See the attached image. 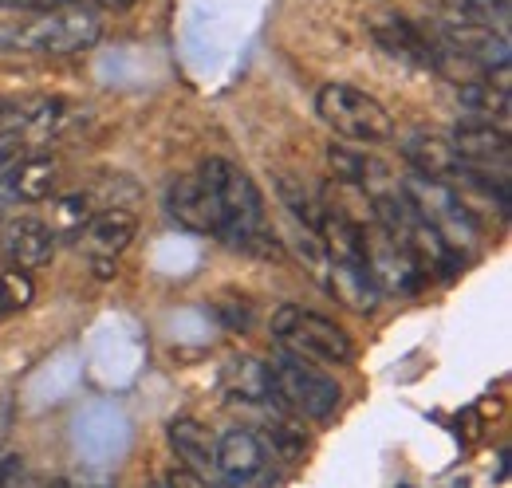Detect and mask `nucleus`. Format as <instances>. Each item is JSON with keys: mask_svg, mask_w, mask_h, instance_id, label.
<instances>
[{"mask_svg": "<svg viewBox=\"0 0 512 488\" xmlns=\"http://www.w3.org/2000/svg\"><path fill=\"white\" fill-rule=\"evenodd\" d=\"M60 158H52V154H24L8 174H4V182L12 189V197H20V201H48V197H56V189H60Z\"/></svg>", "mask_w": 512, "mask_h": 488, "instance_id": "17", "label": "nucleus"}, {"mask_svg": "<svg viewBox=\"0 0 512 488\" xmlns=\"http://www.w3.org/2000/svg\"><path fill=\"white\" fill-rule=\"evenodd\" d=\"M225 394L233 402H249V406H260V402H272V370L264 359H253V355H241L225 366Z\"/></svg>", "mask_w": 512, "mask_h": 488, "instance_id": "20", "label": "nucleus"}, {"mask_svg": "<svg viewBox=\"0 0 512 488\" xmlns=\"http://www.w3.org/2000/svg\"><path fill=\"white\" fill-rule=\"evenodd\" d=\"M371 40L383 48L390 60H402L418 71H442L446 63V48L426 32L418 28L410 16H398V12H386V16H375L367 24Z\"/></svg>", "mask_w": 512, "mask_h": 488, "instance_id": "6", "label": "nucleus"}, {"mask_svg": "<svg viewBox=\"0 0 512 488\" xmlns=\"http://www.w3.org/2000/svg\"><path fill=\"white\" fill-rule=\"evenodd\" d=\"M0 225H4V209H0Z\"/></svg>", "mask_w": 512, "mask_h": 488, "instance_id": "33", "label": "nucleus"}, {"mask_svg": "<svg viewBox=\"0 0 512 488\" xmlns=\"http://www.w3.org/2000/svg\"><path fill=\"white\" fill-rule=\"evenodd\" d=\"M91 268L99 280H115L119 276V256H91Z\"/></svg>", "mask_w": 512, "mask_h": 488, "instance_id": "29", "label": "nucleus"}, {"mask_svg": "<svg viewBox=\"0 0 512 488\" xmlns=\"http://www.w3.org/2000/svg\"><path fill=\"white\" fill-rule=\"evenodd\" d=\"M438 36H442L446 52L477 63L485 75L509 71V63H512L509 32H501V28H493V24H473V20H453V16H446V20L438 24Z\"/></svg>", "mask_w": 512, "mask_h": 488, "instance_id": "8", "label": "nucleus"}, {"mask_svg": "<svg viewBox=\"0 0 512 488\" xmlns=\"http://www.w3.org/2000/svg\"><path fill=\"white\" fill-rule=\"evenodd\" d=\"M323 284L331 288V296L339 304L359 311V315H371L383 300V292L371 276V260H327V280Z\"/></svg>", "mask_w": 512, "mask_h": 488, "instance_id": "13", "label": "nucleus"}, {"mask_svg": "<svg viewBox=\"0 0 512 488\" xmlns=\"http://www.w3.org/2000/svg\"><path fill=\"white\" fill-rule=\"evenodd\" d=\"M272 339L284 351L323 366H347L355 359V343L335 319H327L320 311H304L296 304H280L272 311Z\"/></svg>", "mask_w": 512, "mask_h": 488, "instance_id": "3", "label": "nucleus"}, {"mask_svg": "<svg viewBox=\"0 0 512 488\" xmlns=\"http://www.w3.org/2000/svg\"><path fill=\"white\" fill-rule=\"evenodd\" d=\"M367 260H371V276L379 284V292H394V296H414L426 280V272L418 268V260L410 256V248L390 237L383 225L371 217L367 225Z\"/></svg>", "mask_w": 512, "mask_h": 488, "instance_id": "7", "label": "nucleus"}, {"mask_svg": "<svg viewBox=\"0 0 512 488\" xmlns=\"http://www.w3.org/2000/svg\"><path fill=\"white\" fill-rule=\"evenodd\" d=\"M64 0H0V8H20V12H36V8H56Z\"/></svg>", "mask_w": 512, "mask_h": 488, "instance_id": "30", "label": "nucleus"}, {"mask_svg": "<svg viewBox=\"0 0 512 488\" xmlns=\"http://www.w3.org/2000/svg\"><path fill=\"white\" fill-rule=\"evenodd\" d=\"M327 166H331L335 182L355 185V189H363V193H371V197H379V193H386V189H394L386 162H379V158L367 154V150L335 146V142H331V146H327Z\"/></svg>", "mask_w": 512, "mask_h": 488, "instance_id": "15", "label": "nucleus"}, {"mask_svg": "<svg viewBox=\"0 0 512 488\" xmlns=\"http://www.w3.org/2000/svg\"><path fill=\"white\" fill-rule=\"evenodd\" d=\"M402 158L414 166V174H426V178L457 174V154L449 146V134L442 130H410L402 138Z\"/></svg>", "mask_w": 512, "mask_h": 488, "instance_id": "16", "label": "nucleus"}, {"mask_svg": "<svg viewBox=\"0 0 512 488\" xmlns=\"http://www.w3.org/2000/svg\"><path fill=\"white\" fill-rule=\"evenodd\" d=\"M406 193V201L422 213V221L446 241V248L461 260V252H477L481 244V225L473 217V209L461 201V193L446 178H426V174H410L398 185Z\"/></svg>", "mask_w": 512, "mask_h": 488, "instance_id": "2", "label": "nucleus"}, {"mask_svg": "<svg viewBox=\"0 0 512 488\" xmlns=\"http://www.w3.org/2000/svg\"><path fill=\"white\" fill-rule=\"evenodd\" d=\"M457 103L465 107V111H473V115H481L485 122H509L512 115V95H509V71H501L497 75V83H493V75H485V79H465V83H457Z\"/></svg>", "mask_w": 512, "mask_h": 488, "instance_id": "18", "label": "nucleus"}, {"mask_svg": "<svg viewBox=\"0 0 512 488\" xmlns=\"http://www.w3.org/2000/svg\"><path fill=\"white\" fill-rule=\"evenodd\" d=\"M449 146L457 154V162L465 166H489V170H509V130L493 126V122H457L449 130Z\"/></svg>", "mask_w": 512, "mask_h": 488, "instance_id": "11", "label": "nucleus"}, {"mask_svg": "<svg viewBox=\"0 0 512 488\" xmlns=\"http://www.w3.org/2000/svg\"><path fill=\"white\" fill-rule=\"evenodd\" d=\"M24 481V457H0V485H20Z\"/></svg>", "mask_w": 512, "mask_h": 488, "instance_id": "28", "label": "nucleus"}, {"mask_svg": "<svg viewBox=\"0 0 512 488\" xmlns=\"http://www.w3.org/2000/svg\"><path fill=\"white\" fill-rule=\"evenodd\" d=\"M316 115H320L339 138L359 142V146H379L394 138V119L375 95H367L355 83H323L316 95Z\"/></svg>", "mask_w": 512, "mask_h": 488, "instance_id": "5", "label": "nucleus"}, {"mask_svg": "<svg viewBox=\"0 0 512 488\" xmlns=\"http://www.w3.org/2000/svg\"><path fill=\"white\" fill-rule=\"evenodd\" d=\"M268 370H272V402H280L296 418L327 422L343 402L339 382L331 374H323L312 359H300V355L284 351L280 359L268 363Z\"/></svg>", "mask_w": 512, "mask_h": 488, "instance_id": "4", "label": "nucleus"}, {"mask_svg": "<svg viewBox=\"0 0 512 488\" xmlns=\"http://www.w3.org/2000/svg\"><path fill=\"white\" fill-rule=\"evenodd\" d=\"M276 193H280V201H284V209L292 213V221H296V225H304V229H316V233H320L323 205L308 193V189H304V182H296V178L280 174V178H276Z\"/></svg>", "mask_w": 512, "mask_h": 488, "instance_id": "24", "label": "nucleus"}, {"mask_svg": "<svg viewBox=\"0 0 512 488\" xmlns=\"http://www.w3.org/2000/svg\"><path fill=\"white\" fill-rule=\"evenodd\" d=\"M56 241H60V237H56L52 225L40 221V217H12V221L0 225V252L8 256V264L24 268V272L52 264Z\"/></svg>", "mask_w": 512, "mask_h": 488, "instance_id": "10", "label": "nucleus"}, {"mask_svg": "<svg viewBox=\"0 0 512 488\" xmlns=\"http://www.w3.org/2000/svg\"><path fill=\"white\" fill-rule=\"evenodd\" d=\"M264 445L272 457H280L284 465H300L308 453V433L300 429V422L292 418H268L264 426Z\"/></svg>", "mask_w": 512, "mask_h": 488, "instance_id": "22", "label": "nucleus"}, {"mask_svg": "<svg viewBox=\"0 0 512 488\" xmlns=\"http://www.w3.org/2000/svg\"><path fill=\"white\" fill-rule=\"evenodd\" d=\"M87 256H123L130 241L138 237V217L127 205H103L95 209V217L87 221V229L79 233Z\"/></svg>", "mask_w": 512, "mask_h": 488, "instance_id": "14", "label": "nucleus"}, {"mask_svg": "<svg viewBox=\"0 0 512 488\" xmlns=\"http://www.w3.org/2000/svg\"><path fill=\"white\" fill-rule=\"evenodd\" d=\"M103 32V20L83 4L36 8L20 20L0 24V52L8 56H75L87 52Z\"/></svg>", "mask_w": 512, "mask_h": 488, "instance_id": "1", "label": "nucleus"}, {"mask_svg": "<svg viewBox=\"0 0 512 488\" xmlns=\"http://www.w3.org/2000/svg\"><path fill=\"white\" fill-rule=\"evenodd\" d=\"M32 296H36V288H32L24 268H16V264L0 268V319L12 315V311H24V307L32 304Z\"/></svg>", "mask_w": 512, "mask_h": 488, "instance_id": "25", "label": "nucleus"}, {"mask_svg": "<svg viewBox=\"0 0 512 488\" xmlns=\"http://www.w3.org/2000/svg\"><path fill=\"white\" fill-rule=\"evenodd\" d=\"M229 485H264L276 481L272 473V453L256 429L233 426L217 437V465H213Z\"/></svg>", "mask_w": 512, "mask_h": 488, "instance_id": "9", "label": "nucleus"}, {"mask_svg": "<svg viewBox=\"0 0 512 488\" xmlns=\"http://www.w3.org/2000/svg\"><path fill=\"white\" fill-rule=\"evenodd\" d=\"M166 441H170V449L178 453L182 465H190V469L205 473V477L213 473V465H217V437L201 426L197 418H174L166 426Z\"/></svg>", "mask_w": 512, "mask_h": 488, "instance_id": "19", "label": "nucleus"}, {"mask_svg": "<svg viewBox=\"0 0 512 488\" xmlns=\"http://www.w3.org/2000/svg\"><path fill=\"white\" fill-rule=\"evenodd\" d=\"M166 213L190 233L217 237V209H213V197L197 174H182L166 185Z\"/></svg>", "mask_w": 512, "mask_h": 488, "instance_id": "12", "label": "nucleus"}, {"mask_svg": "<svg viewBox=\"0 0 512 488\" xmlns=\"http://www.w3.org/2000/svg\"><path fill=\"white\" fill-rule=\"evenodd\" d=\"M158 485H174V488H201L205 485V473H197L190 465H174L166 473H158Z\"/></svg>", "mask_w": 512, "mask_h": 488, "instance_id": "27", "label": "nucleus"}, {"mask_svg": "<svg viewBox=\"0 0 512 488\" xmlns=\"http://www.w3.org/2000/svg\"><path fill=\"white\" fill-rule=\"evenodd\" d=\"M95 217V193H60L56 201H52V217H48V225H52V233L56 237H79L83 229H87V221Z\"/></svg>", "mask_w": 512, "mask_h": 488, "instance_id": "21", "label": "nucleus"}, {"mask_svg": "<svg viewBox=\"0 0 512 488\" xmlns=\"http://www.w3.org/2000/svg\"><path fill=\"white\" fill-rule=\"evenodd\" d=\"M217 315L225 319V327L229 331H249V323H253V304L241 296V300H233V296H225L221 304H217Z\"/></svg>", "mask_w": 512, "mask_h": 488, "instance_id": "26", "label": "nucleus"}, {"mask_svg": "<svg viewBox=\"0 0 512 488\" xmlns=\"http://www.w3.org/2000/svg\"><path fill=\"white\" fill-rule=\"evenodd\" d=\"M442 12L453 20H473V24H493L501 32H509L512 4L509 0H438Z\"/></svg>", "mask_w": 512, "mask_h": 488, "instance_id": "23", "label": "nucleus"}, {"mask_svg": "<svg viewBox=\"0 0 512 488\" xmlns=\"http://www.w3.org/2000/svg\"><path fill=\"white\" fill-rule=\"evenodd\" d=\"M99 8H107V12H127V8H134L138 0H95Z\"/></svg>", "mask_w": 512, "mask_h": 488, "instance_id": "31", "label": "nucleus"}, {"mask_svg": "<svg viewBox=\"0 0 512 488\" xmlns=\"http://www.w3.org/2000/svg\"><path fill=\"white\" fill-rule=\"evenodd\" d=\"M4 111H8V103H0V115H4Z\"/></svg>", "mask_w": 512, "mask_h": 488, "instance_id": "32", "label": "nucleus"}]
</instances>
